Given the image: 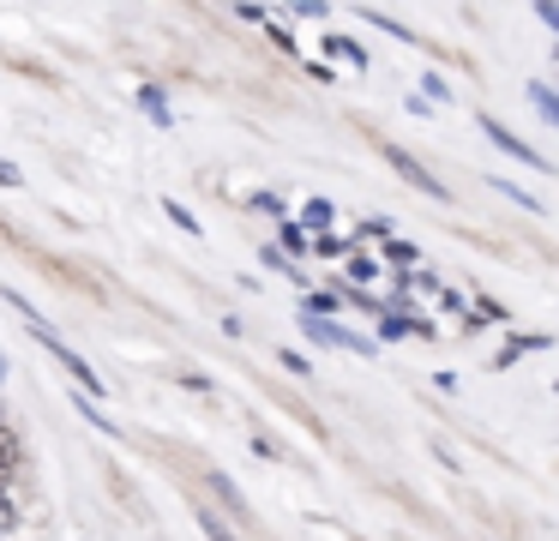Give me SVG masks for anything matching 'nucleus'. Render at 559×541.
<instances>
[{
    "instance_id": "nucleus-1",
    "label": "nucleus",
    "mask_w": 559,
    "mask_h": 541,
    "mask_svg": "<svg viewBox=\"0 0 559 541\" xmlns=\"http://www.w3.org/2000/svg\"><path fill=\"white\" fill-rule=\"evenodd\" d=\"M31 337H37V343L49 349L55 361H61V373H67V379H73V391H85L91 403H97V397H109V379H97V367H91V361L79 355V349H67L61 337H55V325H49V331H31Z\"/></svg>"
},
{
    "instance_id": "nucleus-2",
    "label": "nucleus",
    "mask_w": 559,
    "mask_h": 541,
    "mask_svg": "<svg viewBox=\"0 0 559 541\" xmlns=\"http://www.w3.org/2000/svg\"><path fill=\"white\" fill-rule=\"evenodd\" d=\"M475 127H481V132H487V144H493V151H506V156H511V163H523V168H535V175H547V168H554V163H547V156H542V151H535V144H523V139H518V132H511V127H506V120H493V115H475Z\"/></svg>"
},
{
    "instance_id": "nucleus-3",
    "label": "nucleus",
    "mask_w": 559,
    "mask_h": 541,
    "mask_svg": "<svg viewBox=\"0 0 559 541\" xmlns=\"http://www.w3.org/2000/svg\"><path fill=\"white\" fill-rule=\"evenodd\" d=\"M373 151L385 156V163L397 168V175L409 180L415 192H427V199H451V187H439V180H433V168H427V163H415V156L403 151V144H391V139H373Z\"/></svg>"
},
{
    "instance_id": "nucleus-4",
    "label": "nucleus",
    "mask_w": 559,
    "mask_h": 541,
    "mask_svg": "<svg viewBox=\"0 0 559 541\" xmlns=\"http://www.w3.org/2000/svg\"><path fill=\"white\" fill-rule=\"evenodd\" d=\"M403 337H421V343H433L439 337V325L433 319H421V313H379V343H403Z\"/></svg>"
},
{
    "instance_id": "nucleus-5",
    "label": "nucleus",
    "mask_w": 559,
    "mask_h": 541,
    "mask_svg": "<svg viewBox=\"0 0 559 541\" xmlns=\"http://www.w3.org/2000/svg\"><path fill=\"white\" fill-rule=\"evenodd\" d=\"M542 349H554V337H547V331H530V337H506V349H499V355H493V367L506 373V367H511V361H518V355H542Z\"/></svg>"
},
{
    "instance_id": "nucleus-6",
    "label": "nucleus",
    "mask_w": 559,
    "mask_h": 541,
    "mask_svg": "<svg viewBox=\"0 0 559 541\" xmlns=\"http://www.w3.org/2000/svg\"><path fill=\"white\" fill-rule=\"evenodd\" d=\"M205 481H211V493H217V499H223V505H229V511H235V517H241V524H253V505H247V493H241V487H235V481H229V475H223V469H211V475H205Z\"/></svg>"
},
{
    "instance_id": "nucleus-7",
    "label": "nucleus",
    "mask_w": 559,
    "mask_h": 541,
    "mask_svg": "<svg viewBox=\"0 0 559 541\" xmlns=\"http://www.w3.org/2000/svg\"><path fill=\"white\" fill-rule=\"evenodd\" d=\"M331 223H337V204H331V199H319V192H313V199L301 204V228H307V235H325Z\"/></svg>"
},
{
    "instance_id": "nucleus-8",
    "label": "nucleus",
    "mask_w": 559,
    "mask_h": 541,
    "mask_svg": "<svg viewBox=\"0 0 559 541\" xmlns=\"http://www.w3.org/2000/svg\"><path fill=\"white\" fill-rule=\"evenodd\" d=\"M337 283H349V289L379 283V259H373V252H349V264H343V277H337Z\"/></svg>"
},
{
    "instance_id": "nucleus-9",
    "label": "nucleus",
    "mask_w": 559,
    "mask_h": 541,
    "mask_svg": "<svg viewBox=\"0 0 559 541\" xmlns=\"http://www.w3.org/2000/svg\"><path fill=\"white\" fill-rule=\"evenodd\" d=\"M379 247H385V259H391V264H403V271H421V247H415V240H403V235H385Z\"/></svg>"
},
{
    "instance_id": "nucleus-10",
    "label": "nucleus",
    "mask_w": 559,
    "mask_h": 541,
    "mask_svg": "<svg viewBox=\"0 0 559 541\" xmlns=\"http://www.w3.org/2000/svg\"><path fill=\"white\" fill-rule=\"evenodd\" d=\"M139 108H145V120H151V127H175L169 103H163V84H145V91H139Z\"/></svg>"
},
{
    "instance_id": "nucleus-11",
    "label": "nucleus",
    "mask_w": 559,
    "mask_h": 541,
    "mask_svg": "<svg viewBox=\"0 0 559 541\" xmlns=\"http://www.w3.org/2000/svg\"><path fill=\"white\" fill-rule=\"evenodd\" d=\"M307 240H313V235H307V228H301V223H283V228H277V240H271V247H277V252H283V259H289V264H295V259H301V252H307Z\"/></svg>"
},
{
    "instance_id": "nucleus-12",
    "label": "nucleus",
    "mask_w": 559,
    "mask_h": 541,
    "mask_svg": "<svg viewBox=\"0 0 559 541\" xmlns=\"http://www.w3.org/2000/svg\"><path fill=\"white\" fill-rule=\"evenodd\" d=\"M523 91H530L535 115H542L547 127H559V96H554V84H542V79H535V84H523Z\"/></svg>"
},
{
    "instance_id": "nucleus-13",
    "label": "nucleus",
    "mask_w": 559,
    "mask_h": 541,
    "mask_svg": "<svg viewBox=\"0 0 559 541\" xmlns=\"http://www.w3.org/2000/svg\"><path fill=\"white\" fill-rule=\"evenodd\" d=\"M319 48H325V55H337V60H349V67H367V48L355 43V36H325Z\"/></svg>"
},
{
    "instance_id": "nucleus-14",
    "label": "nucleus",
    "mask_w": 559,
    "mask_h": 541,
    "mask_svg": "<svg viewBox=\"0 0 559 541\" xmlns=\"http://www.w3.org/2000/svg\"><path fill=\"white\" fill-rule=\"evenodd\" d=\"M307 247H313L319 259H349V247H355V240H349V235H331V228H325V235H313Z\"/></svg>"
},
{
    "instance_id": "nucleus-15",
    "label": "nucleus",
    "mask_w": 559,
    "mask_h": 541,
    "mask_svg": "<svg viewBox=\"0 0 559 541\" xmlns=\"http://www.w3.org/2000/svg\"><path fill=\"white\" fill-rule=\"evenodd\" d=\"M421 91H427V96H421L427 108H433V103H439V108H451V103H457V91H451V84L439 79V72H421Z\"/></svg>"
},
{
    "instance_id": "nucleus-16",
    "label": "nucleus",
    "mask_w": 559,
    "mask_h": 541,
    "mask_svg": "<svg viewBox=\"0 0 559 541\" xmlns=\"http://www.w3.org/2000/svg\"><path fill=\"white\" fill-rule=\"evenodd\" d=\"M73 409H79V415H85V421H91V427H97V433H109V439H121V427H115V421L103 415V409L91 403V397H79V391H73Z\"/></svg>"
},
{
    "instance_id": "nucleus-17",
    "label": "nucleus",
    "mask_w": 559,
    "mask_h": 541,
    "mask_svg": "<svg viewBox=\"0 0 559 541\" xmlns=\"http://www.w3.org/2000/svg\"><path fill=\"white\" fill-rule=\"evenodd\" d=\"M487 187H493V192H506V199H518V204H523V211H535V216H542V211H547V204H542V199H535V192H530V187H511V180H499V175H493V180H487Z\"/></svg>"
},
{
    "instance_id": "nucleus-18",
    "label": "nucleus",
    "mask_w": 559,
    "mask_h": 541,
    "mask_svg": "<svg viewBox=\"0 0 559 541\" xmlns=\"http://www.w3.org/2000/svg\"><path fill=\"white\" fill-rule=\"evenodd\" d=\"M199 524H205V536H211V541H241L229 524H223V511H217V505H199Z\"/></svg>"
},
{
    "instance_id": "nucleus-19",
    "label": "nucleus",
    "mask_w": 559,
    "mask_h": 541,
    "mask_svg": "<svg viewBox=\"0 0 559 541\" xmlns=\"http://www.w3.org/2000/svg\"><path fill=\"white\" fill-rule=\"evenodd\" d=\"M163 211H169V223H175V228H181V235H205V228H199V216H193V211H187V204H181V199H163Z\"/></svg>"
},
{
    "instance_id": "nucleus-20",
    "label": "nucleus",
    "mask_w": 559,
    "mask_h": 541,
    "mask_svg": "<svg viewBox=\"0 0 559 541\" xmlns=\"http://www.w3.org/2000/svg\"><path fill=\"white\" fill-rule=\"evenodd\" d=\"M259 259H265V271H277V277H289V283H301V264H289V259H283V252H277V247H271V240H265V247H259Z\"/></svg>"
},
{
    "instance_id": "nucleus-21",
    "label": "nucleus",
    "mask_w": 559,
    "mask_h": 541,
    "mask_svg": "<svg viewBox=\"0 0 559 541\" xmlns=\"http://www.w3.org/2000/svg\"><path fill=\"white\" fill-rule=\"evenodd\" d=\"M385 235H391V223H385V216H361L349 240H385Z\"/></svg>"
},
{
    "instance_id": "nucleus-22",
    "label": "nucleus",
    "mask_w": 559,
    "mask_h": 541,
    "mask_svg": "<svg viewBox=\"0 0 559 541\" xmlns=\"http://www.w3.org/2000/svg\"><path fill=\"white\" fill-rule=\"evenodd\" d=\"M277 361H283V367L295 373V379H313V361H307L301 349H277Z\"/></svg>"
},
{
    "instance_id": "nucleus-23",
    "label": "nucleus",
    "mask_w": 559,
    "mask_h": 541,
    "mask_svg": "<svg viewBox=\"0 0 559 541\" xmlns=\"http://www.w3.org/2000/svg\"><path fill=\"white\" fill-rule=\"evenodd\" d=\"M367 24H379V31H391L397 43H421V36H415V31H403V24H397V19H385V12H367Z\"/></svg>"
},
{
    "instance_id": "nucleus-24",
    "label": "nucleus",
    "mask_w": 559,
    "mask_h": 541,
    "mask_svg": "<svg viewBox=\"0 0 559 541\" xmlns=\"http://www.w3.org/2000/svg\"><path fill=\"white\" fill-rule=\"evenodd\" d=\"M265 31H271V43H277V48H283V55H301V43H295V36H289V31H283V24H271V12H265Z\"/></svg>"
},
{
    "instance_id": "nucleus-25",
    "label": "nucleus",
    "mask_w": 559,
    "mask_h": 541,
    "mask_svg": "<svg viewBox=\"0 0 559 541\" xmlns=\"http://www.w3.org/2000/svg\"><path fill=\"white\" fill-rule=\"evenodd\" d=\"M247 204H253V211H271V216H283V199H277V192H253Z\"/></svg>"
},
{
    "instance_id": "nucleus-26",
    "label": "nucleus",
    "mask_w": 559,
    "mask_h": 541,
    "mask_svg": "<svg viewBox=\"0 0 559 541\" xmlns=\"http://www.w3.org/2000/svg\"><path fill=\"white\" fill-rule=\"evenodd\" d=\"M0 187L13 192V187H25V175H19V163H7V156H0Z\"/></svg>"
},
{
    "instance_id": "nucleus-27",
    "label": "nucleus",
    "mask_w": 559,
    "mask_h": 541,
    "mask_svg": "<svg viewBox=\"0 0 559 541\" xmlns=\"http://www.w3.org/2000/svg\"><path fill=\"white\" fill-rule=\"evenodd\" d=\"M13 524H19V511H13V499L0 493V536H13Z\"/></svg>"
},
{
    "instance_id": "nucleus-28",
    "label": "nucleus",
    "mask_w": 559,
    "mask_h": 541,
    "mask_svg": "<svg viewBox=\"0 0 559 541\" xmlns=\"http://www.w3.org/2000/svg\"><path fill=\"white\" fill-rule=\"evenodd\" d=\"M181 391H193V397H205V391H211V379H205V373H181Z\"/></svg>"
},
{
    "instance_id": "nucleus-29",
    "label": "nucleus",
    "mask_w": 559,
    "mask_h": 541,
    "mask_svg": "<svg viewBox=\"0 0 559 541\" xmlns=\"http://www.w3.org/2000/svg\"><path fill=\"white\" fill-rule=\"evenodd\" d=\"M433 457L451 469V475H463V463H457V451H451V445H439V439H433Z\"/></svg>"
},
{
    "instance_id": "nucleus-30",
    "label": "nucleus",
    "mask_w": 559,
    "mask_h": 541,
    "mask_svg": "<svg viewBox=\"0 0 559 541\" xmlns=\"http://www.w3.org/2000/svg\"><path fill=\"white\" fill-rule=\"evenodd\" d=\"M0 379H7V355H0Z\"/></svg>"
}]
</instances>
